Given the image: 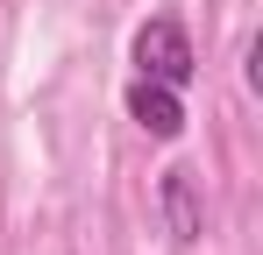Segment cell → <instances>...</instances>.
Instances as JSON below:
<instances>
[{"mask_svg": "<svg viewBox=\"0 0 263 255\" xmlns=\"http://www.w3.org/2000/svg\"><path fill=\"white\" fill-rule=\"evenodd\" d=\"M135 71L157 78V85H171V92L192 85V36H185L178 14H157V22L135 29Z\"/></svg>", "mask_w": 263, "mask_h": 255, "instance_id": "6da1fadb", "label": "cell"}, {"mask_svg": "<svg viewBox=\"0 0 263 255\" xmlns=\"http://www.w3.org/2000/svg\"><path fill=\"white\" fill-rule=\"evenodd\" d=\"M128 114H135V128L157 135V142H178V135H185V107H178L171 85H157V78H135L128 85Z\"/></svg>", "mask_w": 263, "mask_h": 255, "instance_id": "7a4b0ae2", "label": "cell"}, {"mask_svg": "<svg viewBox=\"0 0 263 255\" xmlns=\"http://www.w3.org/2000/svg\"><path fill=\"white\" fill-rule=\"evenodd\" d=\"M157 192H164L171 241H185V248H192V241L206 234V220H199V199H192V170H164V184H157Z\"/></svg>", "mask_w": 263, "mask_h": 255, "instance_id": "3957f363", "label": "cell"}]
</instances>
